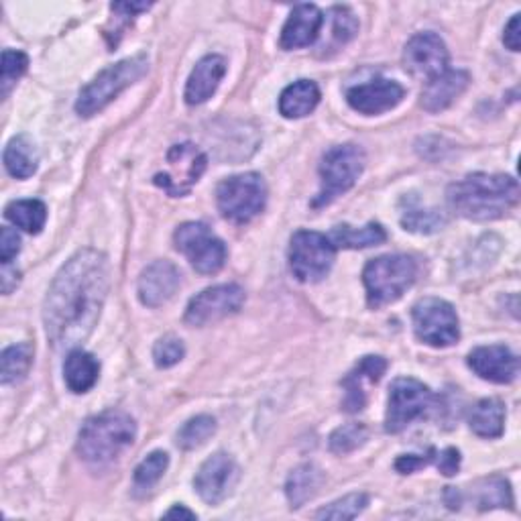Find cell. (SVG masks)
Wrapping results in <instances>:
<instances>
[{
    "mask_svg": "<svg viewBox=\"0 0 521 521\" xmlns=\"http://www.w3.org/2000/svg\"><path fill=\"white\" fill-rule=\"evenodd\" d=\"M239 479H241V469L237 462L226 452H216L196 473L194 487L208 505H218L235 491Z\"/></svg>",
    "mask_w": 521,
    "mask_h": 521,
    "instance_id": "14",
    "label": "cell"
},
{
    "mask_svg": "<svg viewBox=\"0 0 521 521\" xmlns=\"http://www.w3.org/2000/svg\"><path fill=\"white\" fill-rule=\"evenodd\" d=\"M19 251H21V237L17 235L15 228L5 226L3 233H0V261L13 263Z\"/></svg>",
    "mask_w": 521,
    "mask_h": 521,
    "instance_id": "40",
    "label": "cell"
},
{
    "mask_svg": "<svg viewBox=\"0 0 521 521\" xmlns=\"http://www.w3.org/2000/svg\"><path fill=\"white\" fill-rule=\"evenodd\" d=\"M186 355V346L178 336H163L153 346V361L159 369H169L178 365Z\"/></svg>",
    "mask_w": 521,
    "mask_h": 521,
    "instance_id": "38",
    "label": "cell"
},
{
    "mask_svg": "<svg viewBox=\"0 0 521 521\" xmlns=\"http://www.w3.org/2000/svg\"><path fill=\"white\" fill-rule=\"evenodd\" d=\"M153 5L151 3H112L110 11H112V19L108 29L104 31L110 47H117L121 37L125 35L127 27L133 25V21L137 19L139 13L149 11Z\"/></svg>",
    "mask_w": 521,
    "mask_h": 521,
    "instance_id": "32",
    "label": "cell"
},
{
    "mask_svg": "<svg viewBox=\"0 0 521 521\" xmlns=\"http://www.w3.org/2000/svg\"><path fill=\"white\" fill-rule=\"evenodd\" d=\"M519 17H521V15H513V19L507 23L505 33H503V43H505L507 49H511V51H519V45H521Z\"/></svg>",
    "mask_w": 521,
    "mask_h": 521,
    "instance_id": "43",
    "label": "cell"
},
{
    "mask_svg": "<svg viewBox=\"0 0 521 521\" xmlns=\"http://www.w3.org/2000/svg\"><path fill=\"white\" fill-rule=\"evenodd\" d=\"M135 420L119 410L102 412L82 426L78 434V454L90 467L104 469L117 462L135 442Z\"/></svg>",
    "mask_w": 521,
    "mask_h": 521,
    "instance_id": "3",
    "label": "cell"
},
{
    "mask_svg": "<svg viewBox=\"0 0 521 521\" xmlns=\"http://www.w3.org/2000/svg\"><path fill=\"white\" fill-rule=\"evenodd\" d=\"M33 355L35 349L27 342L5 349L3 357H0V379H3V383L13 385L23 381L33 365Z\"/></svg>",
    "mask_w": 521,
    "mask_h": 521,
    "instance_id": "30",
    "label": "cell"
},
{
    "mask_svg": "<svg viewBox=\"0 0 521 521\" xmlns=\"http://www.w3.org/2000/svg\"><path fill=\"white\" fill-rule=\"evenodd\" d=\"M100 375V363L94 355L74 349L68 353L64 363V379L70 391L74 393H86L90 391Z\"/></svg>",
    "mask_w": 521,
    "mask_h": 521,
    "instance_id": "23",
    "label": "cell"
},
{
    "mask_svg": "<svg viewBox=\"0 0 521 521\" xmlns=\"http://www.w3.org/2000/svg\"><path fill=\"white\" fill-rule=\"evenodd\" d=\"M403 96L405 90L401 84L379 78L351 88L346 92V102L351 104L353 110L367 114V117H375V114H383L395 108L403 100Z\"/></svg>",
    "mask_w": 521,
    "mask_h": 521,
    "instance_id": "17",
    "label": "cell"
},
{
    "mask_svg": "<svg viewBox=\"0 0 521 521\" xmlns=\"http://www.w3.org/2000/svg\"><path fill=\"white\" fill-rule=\"evenodd\" d=\"M403 66L412 76L432 80L448 70V49L436 33H418L403 49Z\"/></svg>",
    "mask_w": 521,
    "mask_h": 521,
    "instance_id": "15",
    "label": "cell"
},
{
    "mask_svg": "<svg viewBox=\"0 0 521 521\" xmlns=\"http://www.w3.org/2000/svg\"><path fill=\"white\" fill-rule=\"evenodd\" d=\"M224 74H226V62L222 55L202 57L188 78L186 92H184L186 102L190 106H198L210 100L218 90Z\"/></svg>",
    "mask_w": 521,
    "mask_h": 521,
    "instance_id": "20",
    "label": "cell"
},
{
    "mask_svg": "<svg viewBox=\"0 0 521 521\" xmlns=\"http://www.w3.org/2000/svg\"><path fill=\"white\" fill-rule=\"evenodd\" d=\"M367 157L359 145H336L326 151L320 163L322 188L312 206L322 208L332 204L338 196L349 192L365 169Z\"/></svg>",
    "mask_w": 521,
    "mask_h": 521,
    "instance_id": "6",
    "label": "cell"
},
{
    "mask_svg": "<svg viewBox=\"0 0 521 521\" xmlns=\"http://www.w3.org/2000/svg\"><path fill=\"white\" fill-rule=\"evenodd\" d=\"M180 283H182V275L176 265L165 259L155 261L149 267H145L139 277L137 283L139 300L147 308H159L176 296Z\"/></svg>",
    "mask_w": 521,
    "mask_h": 521,
    "instance_id": "16",
    "label": "cell"
},
{
    "mask_svg": "<svg viewBox=\"0 0 521 521\" xmlns=\"http://www.w3.org/2000/svg\"><path fill=\"white\" fill-rule=\"evenodd\" d=\"M165 517H167V519H171V517H186V519H196V513H194V511H190V509H186L184 505H176V507H171V509L165 513Z\"/></svg>",
    "mask_w": 521,
    "mask_h": 521,
    "instance_id": "45",
    "label": "cell"
},
{
    "mask_svg": "<svg viewBox=\"0 0 521 521\" xmlns=\"http://www.w3.org/2000/svg\"><path fill=\"white\" fill-rule=\"evenodd\" d=\"M147 70H149V60L143 53L127 57V60L102 70L80 92L76 100V112L84 119L94 117V114L104 110L121 92L131 88L135 82H139L147 74Z\"/></svg>",
    "mask_w": 521,
    "mask_h": 521,
    "instance_id": "5",
    "label": "cell"
},
{
    "mask_svg": "<svg viewBox=\"0 0 521 521\" xmlns=\"http://www.w3.org/2000/svg\"><path fill=\"white\" fill-rule=\"evenodd\" d=\"M434 458V448L428 452V456H418V454H405L401 458H397L395 462V469L401 473V475H410V473H416L420 471L422 467H428L430 462Z\"/></svg>",
    "mask_w": 521,
    "mask_h": 521,
    "instance_id": "42",
    "label": "cell"
},
{
    "mask_svg": "<svg viewBox=\"0 0 521 521\" xmlns=\"http://www.w3.org/2000/svg\"><path fill=\"white\" fill-rule=\"evenodd\" d=\"M216 432V420L212 416H196L188 420L178 432V446L182 450H196L204 446Z\"/></svg>",
    "mask_w": 521,
    "mask_h": 521,
    "instance_id": "34",
    "label": "cell"
},
{
    "mask_svg": "<svg viewBox=\"0 0 521 521\" xmlns=\"http://www.w3.org/2000/svg\"><path fill=\"white\" fill-rule=\"evenodd\" d=\"M245 304V292L237 283H222L204 289L202 294L190 300L186 308V324L208 326L218 320L237 314Z\"/></svg>",
    "mask_w": 521,
    "mask_h": 521,
    "instance_id": "13",
    "label": "cell"
},
{
    "mask_svg": "<svg viewBox=\"0 0 521 521\" xmlns=\"http://www.w3.org/2000/svg\"><path fill=\"white\" fill-rule=\"evenodd\" d=\"M432 462L444 477H454L460 469V452L456 448H444L442 452L434 450Z\"/></svg>",
    "mask_w": 521,
    "mask_h": 521,
    "instance_id": "41",
    "label": "cell"
},
{
    "mask_svg": "<svg viewBox=\"0 0 521 521\" xmlns=\"http://www.w3.org/2000/svg\"><path fill=\"white\" fill-rule=\"evenodd\" d=\"M367 438L369 430L365 424H344L330 434L328 444L334 454H349L361 448L367 442Z\"/></svg>",
    "mask_w": 521,
    "mask_h": 521,
    "instance_id": "36",
    "label": "cell"
},
{
    "mask_svg": "<svg viewBox=\"0 0 521 521\" xmlns=\"http://www.w3.org/2000/svg\"><path fill=\"white\" fill-rule=\"evenodd\" d=\"M7 171L17 180H27L37 171V151L33 141L27 135L13 137L3 153Z\"/></svg>",
    "mask_w": 521,
    "mask_h": 521,
    "instance_id": "28",
    "label": "cell"
},
{
    "mask_svg": "<svg viewBox=\"0 0 521 521\" xmlns=\"http://www.w3.org/2000/svg\"><path fill=\"white\" fill-rule=\"evenodd\" d=\"M29 68V57L23 51L15 49H5L3 53V76H0V94L3 98L9 96L11 88L21 80V76Z\"/></svg>",
    "mask_w": 521,
    "mask_h": 521,
    "instance_id": "37",
    "label": "cell"
},
{
    "mask_svg": "<svg viewBox=\"0 0 521 521\" xmlns=\"http://www.w3.org/2000/svg\"><path fill=\"white\" fill-rule=\"evenodd\" d=\"M165 163L167 169L155 173L153 182L171 198H180L186 196L204 176L208 159L196 145L182 143L167 151Z\"/></svg>",
    "mask_w": 521,
    "mask_h": 521,
    "instance_id": "10",
    "label": "cell"
},
{
    "mask_svg": "<svg viewBox=\"0 0 521 521\" xmlns=\"http://www.w3.org/2000/svg\"><path fill=\"white\" fill-rule=\"evenodd\" d=\"M21 273L11 263H3V273H0V285H3V294H11L19 285Z\"/></svg>",
    "mask_w": 521,
    "mask_h": 521,
    "instance_id": "44",
    "label": "cell"
},
{
    "mask_svg": "<svg viewBox=\"0 0 521 521\" xmlns=\"http://www.w3.org/2000/svg\"><path fill=\"white\" fill-rule=\"evenodd\" d=\"M369 505V497L365 493H351L344 495L342 499L332 501L330 505L322 507L316 513V519H334V521H346L359 517Z\"/></svg>",
    "mask_w": 521,
    "mask_h": 521,
    "instance_id": "35",
    "label": "cell"
},
{
    "mask_svg": "<svg viewBox=\"0 0 521 521\" xmlns=\"http://www.w3.org/2000/svg\"><path fill=\"white\" fill-rule=\"evenodd\" d=\"M336 257V247L326 235L314 230H298L289 241V267L298 281L316 283L322 281Z\"/></svg>",
    "mask_w": 521,
    "mask_h": 521,
    "instance_id": "8",
    "label": "cell"
},
{
    "mask_svg": "<svg viewBox=\"0 0 521 521\" xmlns=\"http://www.w3.org/2000/svg\"><path fill=\"white\" fill-rule=\"evenodd\" d=\"M418 277V263L410 255H385L367 263L363 281L367 287V304L373 310L397 302Z\"/></svg>",
    "mask_w": 521,
    "mask_h": 521,
    "instance_id": "4",
    "label": "cell"
},
{
    "mask_svg": "<svg viewBox=\"0 0 521 521\" xmlns=\"http://www.w3.org/2000/svg\"><path fill=\"white\" fill-rule=\"evenodd\" d=\"M446 224V218L438 210H428L422 206H408L401 214V226L410 233L418 235H432Z\"/></svg>",
    "mask_w": 521,
    "mask_h": 521,
    "instance_id": "33",
    "label": "cell"
},
{
    "mask_svg": "<svg viewBox=\"0 0 521 521\" xmlns=\"http://www.w3.org/2000/svg\"><path fill=\"white\" fill-rule=\"evenodd\" d=\"M320 102V88L312 80H298L279 96V112L285 119H304Z\"/></svg>",
    "mask_w": 521,
    "mask_h": 521,
    "instance_id": "22",
    "label": "cell"
},
{
    "mask_svg": "<svg viewBox=\"0 0 521 521\" xmlns=\"http://www.w3.org/2000/svg\"><path fill=\"white\" fill-rule=\"evenodd\" d=\"M469 367L485 381L511 383L519 375V359L503 344L479 346L469 355Z\"/></svg>",
    "mask_w": 521,
    "mask_h": 521,
    "instance_id": "18",
    "label": "cell"
},
{
    "mask_svg": "<svg viewBox=\"0 0 521 521\" xmlns=\"http://www.w3.org/2000/svg\"><path fill=\"white\" fill-rule=\"evenodd\" d=\"M471 76L462 70H446L426 82L422 90V106L428 112L446 110L462 92L469 88Z\"/></svg>",
    "mask_w": 521,
    "mask_h": 521,
    "instance_id": "21",
    "label": "cell"
},
{
    "mask_svg": "<svg viewBox=\"0 0 521 521\" xmlns=\"http://www.w3.org/2000/svg\"><path fill=\"white\" fill-rule=\"evenodd\" d=\"M110 285V265L96 249L78 251L55 275L43 306L55 351H74L94 332Z\"/></svg>",
    "mask_w": 521,
    "mask_h": 521,
    "instance_id": "1",
    "label": "cell"
},
{
    "mask_svg": "<svg viewBox=\"0 0 521 521\" xmlns=\"http://www.w3.org/2000/svg\"><path fill=\"white\" fill-rule=\"evenodd\" d=\"M167 467H169V456L161 450H155L145 460H141V465L135 469V475H133L135 493L147 495L161 481Z\"/></svg>",
    "mask_w": 521,
    "mask_h": 521,
    "instance_id": "31",
    "label": "cell"
},
{
    "mask_svg": "<svg viewBox=\"0 0 521 521\" xmlns=\"http://www.w3.org/2000/svg\"><path fill=\"white\" fill-rule=\"evenodd\" d=\"M434 403V393L428 385L418 379L401 377L389 387L385 430L389 434H399L408 428L416 418L424 416Z\"/></svg>",
    "mask_w": 521,
    "mask_h": 521,
    "instance_id": "9",
    "label": "cell"
},
{
    "mask_svg": "<svg viewBox=\"0 0 521 521\" xmlns=\"http://www.w3.org/2000/svg\"><path fill=\"white\" fill-rule=\"evenodd\" d=\"M324 485V473L316 465H302L287 477L285 495L292 509H300L308 501H312L320 487Z\"/></svg>",
    "mask_w": 521,
    "mask_h": 521,
    "instance_id": "24",
    "label": "cell"
},
{
    "mask_svg": "<svg viewBox=\"0 0 521 521\" xmlns=\"http://www.w3.org/2000/svg\"><path fill=\"white\" fill-rule=\"evenodd\" d=\"M448 206L462 218L489 222L507 216L519 204V184L503 173H473L446 192Z\"/></svg>",
    "mask_w": 521,
    "mask_h": 521,
    "instance_id": "2",
    "label": "cell"
},
{
    "mask_svg": "<svg viewBox=\"0 0 521 521\" xmlns=\"http://www.w3.org/2000/svg\"><path fill=\"white\" fill-rule=\"evenodd\" d=\"M216 204L226 220L247 224L263 212L267 204V186L259 173L253 171L226 178L216 190Z\"/></svg>",
    "mask_w": 521,
    "mask_h": 521,
    "instance_id": "7",
    "label": "cell"
},
{
    "mask_svg": "<svg viewBox=\"0 0 521 521\" xmlns=\"http://www.w3.org/2000/svg\"><path fill=\"white\" fill-rule=\"evenodd\" d=\"M5 216L25 233L39 235L47 220V206L41 200H15L5 208Z\"/></svg>",
    "mask_w": 521,
    "mask_h": 521,
    "instance_id": "29",
    "label": "cell"
},
{
    "mask_svg": "<svg viewBox=\"0 0 521 521\" xmlns=\"http://www.w3.org/2000/svg\"><path fill=\"white\" fill-rule=\"evenodd\" d=\"M176 249L186 255L190 265L202 275L218 273L226 263V247L202 222L182 224L173 235Z\"/></svg>",
    "mask_w": 521,
    "mask_h": 521,
    "instance_id": "11",
    "label": "cell"
},
{
    "mask_svg": "<svg viewBox=\"0 0 521 521\" xmlns=\"http://www.w3.org/2000/svg\"><path fill=\"white\" fill-rule=\"evenodd\" d=\"M324 25V15L316 5H298L281 31V47L283 49H302L312 45Z\"/></svg>",
    "mask_w": 521,
    "mask_h": 521,
    "instance_id": "19",
    "label": "cell"
},
{
    "mask_svg": "<svg viewBox=\"0 0 521 521\" xmlns=\"http://www.w3.org/2000/svg\"><path fill=\"white\" fill-rule=\"evenodd\" d=\"M412 320L418 340L434 349H446L460 338L458 316L454 308L440 298L420 300L412 310Z\"/></svg>",
    "mask_w": 521,
    "mask_h": 521,
    "instance_id": "12",
    "label": "cell"
},
{
    "mask_svg": "<svg viewBox=\"0 0 521 521\" xmlns=\"http://www.w3.org/2000/svg\"><path fill=\"white\" fill-rule=\"evenodd\" d=\"M359 33V21L351 9L334 7L332 9V35L338 43H349Z\"/></svg>",
    "mask_w": 521,
    "mask_h": 521,
    "instance_id": "39",
    "label": "cell"
},
{
    "mask_svg": "<svg viewBox=\"0 0 521 521\" xmlns=\"http://www.w3.org/2000/svg\"><path fill=\"white\" fill-rule=\"evenodd\" d=\"M471 430L481 438H499L505 428V405L495 397L481 399L469 414Z\"/></svg>",
    "mask_w": 521,
    "mask_h": 521,
    "instance_id": "27",
    "label": "cell"
},
{
    "mask_svg": "<svg viewBox=\"0 0 521 521\" xmlns=\"http://www.w3.org/2000/svg\"><path fill=\"white\" fill-rule=\"evenodd\" d=\"M471 497L473 503L481 509H499V507H511L513 505V495H511V487L505 479L501 477H491V479H483L479 483H475L471 487V493H465L458 489V505H462V499Z\"/></svg>",
    "mask_w": 521,
    "mask_h": 521,
    "instance_id": "26",
    "label": "cell"
},
{
    "mask_svg": "<svg viewBox=\"0 0 521 521\" xmlns=\"http://www.w3.org/2000/svg\"><path fill=\"white\" fill-rule=\"evenodd\" d=\"M336 249H367L385 243L387 233L379 222H369L363 228H355L351 224H340L332 228L328 237Z\"/></svg>",
    "mask_w": 521,
    "mask_h": 521,
    "instance_id": "25",
    "label": "cell"
}]
</instances>
